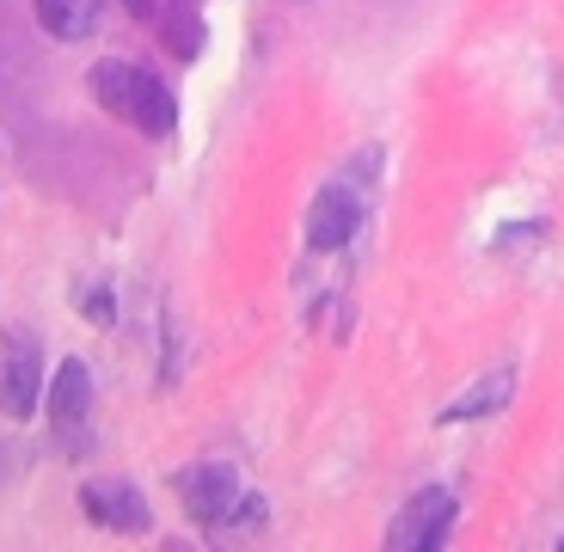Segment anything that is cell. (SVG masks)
Instances as JSON below:
<instances>
[{
	"mask_svg": "<svg viewBox=\"0 0 564 552\" xmlns=\"http://www.w3.org/2000/svg\"><path fill=\"white\" fill-rule=\"evenodd\" d=\"M264 534H270V504L258 491H246L240 504H234V516H227L209 540H264Z\"/></svg>",
	"mask_w": 564,
	"mask_h": 552,
	"instance_id": "8fae6325",
	"label": "cell"
},
{
	"mask_svg": "<svg viewBox=\"0 0 564 552\" xmlns=\"http://www.w3.org/2000/svg\"><path fill=\"white\" fill-rule=\"evenodd\" d=\"M528 240H540V221H516V227H503L497 252H503V246H528Z\"/></svg>",
	"mask_w": 564,
	"mask_h": 552,
	"instance_id": "4fadbf2b",
	"label": "cell"
},
{
	"mask_svg": "<svg viewBox=\"0 0 564 552\" xmlns=\"http://www.w3.org/2000/svg\"><path fill=\"white\" fill-rule=\"evenodd\" d=\"M99 13L105 0H37V25L62 43H86L99 31Z\"/></svg>",
	"mask_w": 564,
	"mask_h": 552,
	"instance_id": "30bf717a",
	"label": "cell"
},
{
	"mask_svg": "<svg viewBox=\"0 0 564 552\" xmlns=\"http://www.w3.org/2000/svg\"><path fill=\"white\" fill-rule=\"evenodd\" d=\"M172 491H178V504H184V516L197 528H221L227 516H234V504L246 497V479L227 461H197V467H184L178 479H172Z\"/></svg>",
	"mask_w": 564,
	"mask_h": 552,
	"instance_id": "3957f363",
	"label": "cell"
},
{
	"mask_svg": "<svg viewBox=\"0 0 564 552\" xmlns=\"http://www.w3.org/2000/svg\"><path fill=\"white\" fill-rule=\"evenodd\" d=\"M454 522H460V497H454L448 485H423V491L405 497V510L393 516L387 546L393 552H430L454 534Z\"/></svg>",
	"mask_w": 564,
	"mask_h": 552,
	"instance_id": "7a4b0ae2",
	"label": "cell"
},
{
	"mask_svg": "<svg viewBox=\"0 0 564 552\" xmlns=\"http://www.w3.org/2000/svg\"><path fill=\"white\" fill-rule=\"evenodd\" d=\"M509 399H516V368H491V375H479L454 405H442V424H479V418H497Z\"/></svg>",
	"mask_w": 564,
	"mask_h": 552,
	"instance_id": "ba28073f",
	"label": "cell"
},
{
	"mask_svg": "<svg viewBox=\"0 0 564 552\" xmlns=\"http://www.w3.org/2000/svg\"><path fill=\"white\" fill-rule=\"evenodd\" d=\"M362 227V197H356V184H325L319 197L307 209V246L313 252H338L350 246V234Z\"/></svg>",
	"mask_w": 564,
	"mask_h": 552,
	"instance_id": "52a82bcc",
	"label": "cell"
},
{
	"mask_svg": "<svg viewBox=\"0 0 564 552\" xmlns=\"http://www.w3.org/2000/svg\"><path fill=\"white\" fill-rule=\"evenodd\" d=\"M86 86H93V99L99 111H111L117 123L141 129L148 142H166L178 136V105H172L166 80L154 68H141V62H123V56H105L86 68Z\"/></svg>",
	"mask_w": 564,
	"mask_h": 552,
	"instance_id": "6da1fadb",
	"label": "cell"
},
{
	"mask_svg": "<svg viewBox=\"0 0 564 552\" xmlns=\"http://www.w3.org/2000/svg\"><path fill=\"white\" fill-rule=\"evenodd\" d=\"M129 7V19H141V25H154V13H160V0H123Z\"/></svg>",
	"mask_w": 564,
	"mask_h": 552,
	"instance_id": "5bb4252c",
	"label": "cell"
},
{
	"mask_svg": "<svg viewBox=\"0 0 564 552\" xmlns=\"http://www.w3.org/2000/svg\"><path fill=\"white\" fill-rule=\"evenodd\" d=\"M154 31H160V43H166L178 62H197L203 56V13L191 7V0H160V13H154Z\"/></svg>",
	"mask_w": 564,
	"mask_h": 552,
	"instance_id": "9c48e42d",
	"label": "cell"
},
{
	"mask_svg": "<svg viewBox=\"0 0 564 552\" xmlns=\"http://www.w3.org/2000/svg\"><path fill=\"white\" fill-rule=\"evenodd\" d=\"M43 405H50V430L68 454L86 448V418H93V368L80 356H62V368L43 387Z\"/></svg>",
	"mask_w": 564,
	"mask_h": 552,
	"instance_id": "277c9868",
	"label": "cell"
},
{
	"mask_svg": "<svg viewBox=\"0 0 564 552\" xmlns=\"http://www.w3.org/2000/svg\"><path fill=\"white\" fill-rule=\"evenodd\" d=\"M43 350L37 338H13L7 350H0V418L7 424H25L31 411H37L43 399Z\"/></svg>",
	"mask_w": 564,
	"mask_h": 552,
	"instance_id": "5b68a950",
	"label": "cell"
},
{
	"mask_svg": "<svg viewBox=\"0 0 564 552\" xmlns=\"http://www.w3.org/2000/svg\"><path fill=\"white\" fill-rule=\"evenodd\" d=\"M80 313L93 320V326H111V320H117V301H111V289H105V283L80 289Z\"/></svg>",
	"mask_w": 564,
	"mask_h": 552,
	"instance_id": "7c38bea8",
	"label": "cell"
},
{
	"mask_svg": "<svg viewBox=\"0 0 564 552\" xmlns=\"http://www.w3.org/2000/svg\"><path fill=\"white\" fill-rule=\"evenodd\" d=\"M80 510L93 516L99 528H111V534H148V528H154V510H148V497H141L135 479H93V485H80Z\"/></svg>",
	"mask_w": 564,
	"mask_h": 552,
	"instance_id": "8992f818",
	"label": "cell"
}]
</instances>
